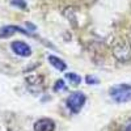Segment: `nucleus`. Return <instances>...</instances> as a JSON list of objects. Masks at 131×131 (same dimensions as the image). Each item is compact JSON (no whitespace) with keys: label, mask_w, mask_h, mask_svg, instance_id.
Here are the masks:
<instances>
[{"label":"nucleus","mask_w":131,"mask_h":131,"mask_svg":"<svg viewBox=\"0 0 131 131\" xmlns=\"http://www.w3.org/2000/svg\"><path fill=\"white\" fill-rule=\"evenodd\" d=\"M109 94L118 104H126L131 101V85L128 84H117L113 85Z\"/></svg>","instance_id":"f257e3e1"},{"label":"nucleus","mask_w":131,"mask_h":131,"mask_svg":"<svg viewBox=\"0 0 131 131\" xmlns=\"http://www.w3.org/2000/svg\"><path fill=\"white\" fill-rule=\"evenodd\" d=\"M113 54L118 60L127 62L131 58V45L125 39H119L113 46Z\"/></svg>","instance_id":"f03ea898"},{"label":"nucleus","mask_w":131,"mask_h":131,"mask_svg":"<svg viewBox=\"0 0 131 131\" xmlns=\"http://www.w3.org/2000/svg\"><path fill=\"white\" fill-rule=\"evenodd\" d=\"M10 3H12L13 5H16V7H18V8H21V9L26 8V3H25V0H12Z\"/></svg>","instance_id":"9d476101"},{"label":"nucleus","mask_w":131,"mask_h":131,"mask_svg":"<svg viewBox=\"0 0 131 131\" xmlns=\"http://www.w3.org/2000/svg\"><path fill=\"white\" fill-rule=\"evenodd\" d=\"M122 131H131V118L127 121V123L125 125V127H123V130Z\"/></svg>","instance_id":"f8f14e48"},{"label":"nucleus","mask_w":131,"mask_h":131,"mask_svg":"<svg viewBox=\"0 0 131 131\" xmlns=\"http://www.w3.org/2000/svg\"><path fill=\"white\" fill-rule=\"evenodd\" d=\"M66 79H67L71 84H73V85H79L80 84V81H81V78L79 75H76V73H67L66 75Z\"/></svg>","instance_id":"6e6552de"},{"label":"nucleus","mask_w":131,"mask_h":131,"mask_svg":"<svg viewBox=\"0 0 131 131\" xmlns=\"http://www.w3.org/2000/svg\"><path fill=\"white\" fill-rule=\"evenodd\" d=\"M34 131H54L55 130V122L50 118H41L34 123Z\"/></svg>","instance_id":"39448f33"},{"label":"nucleus","mask_w":131,"mask_h":131,"mask_svg":"<svg viewBox=\"0 0 131 131\" xmlns=\"http://www.w3.org/2000/svg\"><path fill=\"white\" fill-rule=\"evenodd\" d=\"M85 100H86V97H85L84 93H81V92H73L67 98V106H68V109L72 113L76 114V113H79L83 109V106L85 104Z\"/></svg>","instance_id":"7ed1b4c3"},{"label":"nucleus","mask_w":131,"mask_h":131,"mask_svg":"<svg viewBox=\"0 0 131 131\" xmlns=\"http://www.w3.org/2000/svg\"><path fill=\"white\" fill-rule=\"evenodd\" d=\"M16 31H21V33H26L24 29H21L16 25H5L3 28H0V38H8L12 37Z\"/></svg>","instance_id":"423d86ee"},{"label":"nucleus","mask_w":131,"mask_h":131,"mask_svg":"<svg viewBox=\"0 0 131 131\" xmlns=\"http://www.w3.org/2000/svg\"><path fill=\"white\" fill-rule=\"evenodd\" d=\"M10 47H12V51L16 54V55H18V57L26 58V57H30L31 55L30 46L28 45V43L23 42V41H15V42H12Z\"/></svg>","instance_id":"20e7f679"},{"label":"nucleus","mask_w":131,"mask_h":131,"mask_svg":"<svg viewBox=\"0 0 131 131\" xmlns=\"http://www.w3.org/2000/svg\"><path fill=\"white\" fill-rule=\"evenodd\" d=\"M86 83H88V84H97L98 83V80H96V78H94V76H86Z\"/></svg>","instance_id":"9b49d317"},{"label":"nucleus","mask_w":131,"mask_h":131,"mask_svg":"<svg viewBox=\"0 0 131 131\" xmlns=\"http://www.w3.org/2000/svg\"><path fill=\"white\" fill-rule=\"evenodd\" d=\"M49 62H50V64L52 66L55 70H58V71H64L66 68H67V64H66L60 58H58V57H54V55H49Z\"/></svg>","instance_id":"0eeeda50"},{"label":"nucleus","mask_w":131,"mask_h":131,"mask_svg":"<svg viewBox=\"0 0 131 131\" xmlns=\"http://www.w3.org/2000/svg\"><path fill=\"white\" fill-rule=\"evenodd\" d=\"M54 89H55V92H59V91H64L66 89V84L62 79H59L55 84H54Z\"/></svg>","instance_id":"1a4fd4ad"}]
</instances>
